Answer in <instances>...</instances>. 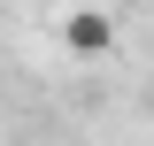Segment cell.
<instances>
[{"label": "cell", "mask_w": 154, "mask_h": 146, "mask_svg": "<svg viewBox=\"0 0 154 146\" xmlns=\"http://www.w3.org/2000/svg\"><path fill=\"white\" fill-rule=\"evenodd\" d=\"M108 46H116V23L100 16V8H69V16H62V54L93 62V54H108Z\"/></svg>", "instance_id": "6da1fadb"}]
</instances>
